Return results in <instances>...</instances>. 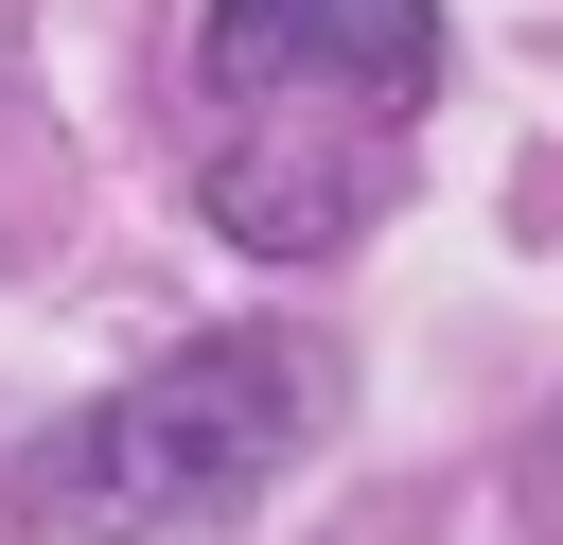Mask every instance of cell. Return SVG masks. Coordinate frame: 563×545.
I'll return each mask as SVG.
<instances>
[{
	"mask_svg": "<svg viewBox=\"0 0 563 545\" xmlns=\"http://www.w3.org/2000/svg\"><path fill=\"white\" fill-rule=\"evenodd\" d=\"M317 422H334L317 334H194V352H158L141 387L70 404L18 457V545H176V527L246 510Z\"/></svg>",
	"mask_w": 563,
	"mask_h": 545,
	"instance_id": "6da1fadb",
	"label": "cell"
},
{
	"mask_svg": "<svg viewBox=\"0 0 563 545\" xmlns=\"http://www.w3.org/2000/svg\"><path fill=\"white\" fill-rule=\"evenodd\" d=\"M422 88H440V0H211V105L229 123L352 105L369 141H405Z\"/></svg>",
	"mask_w": 563,
	"mask_h": 545,
	"instance_id": "7a4b0ae2",
	"label": "cell"
}]
</instances>
